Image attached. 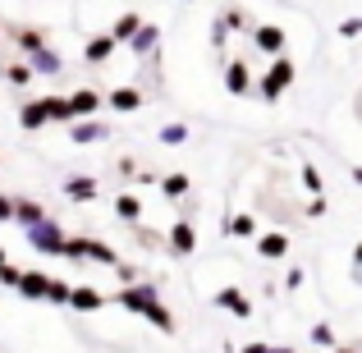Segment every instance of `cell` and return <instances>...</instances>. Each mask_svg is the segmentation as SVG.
Wrapping results in <instances>:
<instances>
[{"instance_id":"5bb4252c","label":"cell","mask_w":362,"mask_h":353,"mask_svg":"<svg viewBox=\"0 0 362 353\" xmlns=\"http://www.w3.org/2000/svg\"><path fill=\"white\" fill-rule=\"evenodd\" d=\"M257 257H266V262L289 257V238H284V234H262V238H257Z\"/></svg>"},{"instance_id":"e0dca14e","label":"cell","mask_w":362,"mask_h":353,"mask_svg":"<svg viewBox=\"0 0 362 353\" xmlns=\"http://www.w3.org/2000/svg\"><path fill=\"white\" fill-rule=\"evenodd\" d=\"M64 197H74V202H92V197H97V179H88V175L64 179Z\"/></svg>"},{"instance_id":"ac0fdd59","label":"cell","mask_w":362,"mask_h":353,"mask_svg":"<svg viewBox=\"0 0 362 353\" xmlns=\"http://www.w3.org/2000/svg\"><path fill=\"white\" fill-rule=\"evenodd\" d=\"M188 188H193V179H188L184 170H170V175L160 179V193H165L170 202H179V197H188Z\"/></svg>"},{"instance_id":"6da1fadb","label":"cell","mask_w":362,"mask_h":353,"mask_svg":"<svg viewBox=\"0 0 362 353\" xmlns=\"http://www.w3.org/2000/svg\"><path fill=\"white\" fill-rule=\"evenodd\" d=\"M115 303H119V308H129L133 317L151 321L160 335H175V317H170V308L156 299V284H129V289H119Z\"/></svg>"},{"instance_id":"9c48e42d","label":"cell","mask_w":362,"mask_h":353,"mask_svg":"<svg viewBox=\"0 0 362 353\" xmlns=\"http://www.w3.org/2000/svg\"><path fill=\"white\" fill-rule=\"evenodd\" d=\"M28 64H33V69L42 74V79H60V74H64V60H60V55L51 51V46H42V51H33V55H28Z\"/></svg>"},{"instance_id":"4dcf8cb0","label":"cell","mask_w":362,"mask_h":353,"mask_svg":"<svg viewBox=\"0 0 362 353\" xmlns=\"http://www.w3.org/2000/svg\"><path fill=\"white\" fill-rule=\"evenodd\" d=\"M18 280H23V271H18L14 262H5V266H0V284H9V289H18Z\"/></svg>"},{"instance_id":"83f0119b","label":"cell","mask_w":362,"mask_h":353,"mask_svg":"<svg viewBox=\"0 0 362 353\" xmlns=\"http://www.w3.org/2000/svg\"><path fill=\"white\" fill-rule=\"evenodd\" d=\"M160 142H165V147H179V142H188V124H165V129H160Z\"/></svg>"},{"instance_id":"5b68a950","label":"cell","mask_w":362,"mask_h":353,"mask_svg":"<svg viewBox=\"0 0 362 353\" xmlns=\"http://www.w3.org/2000/svg\"><path fill=\"white\" fill-rule=\"evenodd\" d=\"M18 124H23L28 133L46 129V124H51V110H46V97H28L23 106H18Z\"/></svg>"},{"instance_id":"ba28073f","label":"cell","mask_w":362,"mask_h":353,"mask_svg":"<svg viewBox=\"0 0 362 353\" xmlns=\"http://www.w3.org/2000/svg\"><path fill=\"white\" fill-rule=\"evenodd\" d=\"M165 243H170V253L188 257V253L197 248V234H193V225H188V221H175V225H170V234H165Z\"/></svg>"},{"instance_id":"cb8c5ba5","label":"cell","mask_w":362,"mask_h":353,"mask_svg":"<svg viewBox=\"0 0 362 353\" xmlns=\"http://www.w3.org/2000/svg\"><path fill=\"white\" fill-rule=\"evenodd\" d=\"M138 28H142V14H119L115 28H110V37H115V42H133V33H138Z\"/></svg>"},{"instance_id":"7c38bea8","label":"cell","mask_w":362,"mask_h":353,"mask_svg":"<svg viewBox=\"0 0 362 353\" xmlns=\"http://www.w3.org/2000/svg\"><path fill=\"white\" fill-rule=\"evenodd\" d=\"M115 37H110V33H101V37H92V42H88V51H83V60H88V64H106L110 60V55H115Z\"/></svg>"},{"instance_id":"9a60e30c","label":"cell","mask_w":362,"mask_h":353,"mask_svg":"<svg viewBox=\"0 0 362 353\" xmlns=\"http://www.w3.org/2000/svg\"><path fill=\"white\" fill-rule=\"evenodd\" d=\"M46 289H51V275L46 271H23V280H18L23 299H46Z\"/></svg>"},{"instance_id":"60d3db41","label":"cell","mask_w":362,"mask_h":353,"mask_svg":"<svg viewBox=\"0 0 362 353\" xmlns=\"http://www.w3.org/2000/svg\"><path fill=\"white\" fill-rule=\"evenodd\" d=\"M354 184H358V188H362V170H354Z\"/></svg>"},{"instance_id":"44dd1931","label":"cell","mask_w":362,"mask_h":353,"mask_svg":"<svg viewBox=\"0 0 362 353\" xmlns=\"http://www.w3.org/2000/svg\"><path fill=\"white\" fill-rule=\"evenodd\" d=\"M239 28H243V14H239V9H230L225 18H216V28H211V42H216V46H225V37H230V33H239Z\"/></svg>"},{"instance_id":"836d02e7","label":"cell","mask_w":362,"mask_h":353,"mask_svg":"<svg viewBox=\"0 0 362 353\" xmlns=\"http://www.w3.org/2000/svg\"><path fill=\"white\" fill-rule=\"evenodd\" d=\"M326 207H330V202H326V197L317 193V197H312V202H308V216H326Z\"/></svg>"},{"instance_id":"8992f818","label":"cell","mask_w":362,"mask_h":353,"mask_svg":"<svg viewBox=\"0 0 362 353\" xmlns=\"http://www.w3.org/2000/svg\"><path fill=\"white\" fill-rule=\"evenodd\" d=\"M252 88V74H247V60H225V92L230 97H243Z\"/></svg>"},{"instance_id":"1f68e13d","label":"cell","mask_w":362,"mask_h":353,"mask_svg":"<svg viewBox=\"0 0 362 353\" xmlns=\"http://www.w3.org/2000/svg\"><path fill=\"white\" fill-rule=\"evenodd\" d=\"M303 188H308V193H321V170L303 166Z\"/></svg>"},{"instance_id":"7a4b0ae2","label":"cell","mask_w":362,"mask_h":353,"mask_svg":"<svg viewBox=\"0 0 362 353\" xmlns=\"http://www.w3.org/2000/svg\"><path fill=\"white\" fill-rule=\"evenodd\" d=\"M28 243L37 248V253H51V257H64V243H69V234L60 230V225L46 216V221H37V225H28Z\"/></svg>"},{"instance_id":"3957f363","label":"cell","mask_w":362,"mask_h":353,"mask_svg":"<svg viewBox=\"0 0 362 353\" xmlns=\"http://www.w3.org/2000/svg\"><path fill=\"white\" fill-rule=\"evenodd\" d=\"M289 83H293V60H284V55H275V64L266 69V79L257 83V92H262V101H280Z\"/></svg>"},{"instance_id":"4fadbf2b","label":"cell","mask_w":362,"mask_h":353,"mask_svg":"<svg viewBox=\"0 0 362 353\" xmlns=\"http://www.w3.org/2000/svg\"><path fill=\"white\" fill-rule=\"evenodd\" d=\"M142 92L138 88H115L110 92V110H119V115H133V110H142Z\"/></svg>"},{"instance_id":"ab89813d","label":"cell","mask_w":362,"mask_h":353,"mask_svg":"<svg viewBox=\"0 0 362 353\" xmlns=\"http://www.w3.org/2000/svg\"><path fill=\"white\" fill-rule=\"evenodd\" d=\"M9 262V253H5V243H0V266H5Z\"/></svg>"},{"instance_id":"484cf974","label":"cell","mask_w":362,"mask_h":353,"mask_svg":"<svg viewBox=\"0 0 362 353\" xmlns=\"http://www.w3.org/2000/svg\"><path fill=\"white\" fill-rule=\"evenodd\" d=\"M230 234H234V238H257V221H252L247 212H239V216L230 221Z\"/></svg>"},{"instance_id":"8d00e7d4","label":"cell","mask_w":362,"mask_h":353,"mask_svg":"<svg viewBox=\"0 0 362 353\" xmlns=\"http://www.w3.org/2000/svg\"><path fill=\"white\" fill-rule=\"evenodd\" d=\"M239 353H275V349H271V345H243Z\"/></svg>"},{"instance_id":"d6a6232c","label":"cell","mask_w":362,"mask_h":353,"mask_svg":"<svg viewBox=\"0 0 362 353\" xmlns=\"http://www.w3.org/2000/svg\"><path fill=\"white\" fill-rule=\"evenodd\" d=\"M339 37H362V18H358V14L344 18V23H339Z\"/></svg>"},{"instance_id":"52a82bcc","label":"cell","mask_w":362,"mask_h":353,"mask_svg":"<svg viewBox=\"0 0 362 353\" xmlns=\"http://www.w3.org/2000/svg\"><path fill=\"white\" fill-rule=\"evenodd\" d=\"M106 294H97V289H92V284H74V294H69V308L74 312H101V308H106Z\"/></svg>"},{"instance_id":"7402d4cb","label":"cell","mask_w":362,"mask_h":353,"mask_svg":"<svg viewBox=\"0 0 362 353\" xmlns=\"http://www.w3.org/2000/svg\"><path fill=\"white\" fill-rule=\"evenodd\" d=\"M14 221H18V225H23V230H28V225L46 221V212H42V207H37V202H28V197H14Z\"/></svg>"},{"instance_id":"603a6c76","label":"cell","mask_w":362,"mask_h":353,"mask_svg":"<svg viewBox=\"0 0 362 353\" xmlns=\"http://www.w3.org/2000/svg\"><path fill=\"white\" fill-rule=\"evenodd\" d=\"M37 79V69L28 60H14V64H5V83H14V88H28V83Z\"/></svg>"},{"instance_id":"d590c367","label":"cell","mask_w":362,"mask_h":353,"mask_svg":"<svg viewBox=\"0 0 362 353\" xmlns=\"http://www.w3.org/2000/svg\"><path fill=\"white\" fill-rule=\"evenodd\" d=\"M298 284H303V271H298V266H293V271L284 275V289H298Z\"/></svg>"},{"instance_id":"e575fe53","label":"cell","mask_w":362,"mask_h":353,"mask_svg":"<svg viewBox=\"0 0 362 353\" xmlns=\"http://www.w3.org/2000/svg\"><path fill=\"white\" fill-rule=\"evenodd\" d=\"M0 221H14V197H0Z\"/></svg>"},{"instance_id":"ffe728a7","label":"cell","mask_w":362,"mask_h":353,"mask_svg":"<svg viewBox=\"0 0 362 353\" xmlns=\"http://www.w3.org/2000/svg\"><path fill=\"white\" fill-rule=\"evenodd\" d=\"M115 216H119L124 225H138V221H142V202H138L133 193H119V197H115Z\"/></svg>"},{"instance_id":"f546056e","label":"cell","mask_w":362,"mask_h":353,"mask_svg":"<svg viewBox=\"0 0 362 353\" xmlns=\"http://www.w3.org/2000/svg\"><path fill=\"white\" fill-rule=\"evenodd\" d=\"M312 345H321V349H335V330L321 321V326H312Z\"/></svg>"},{"instance_id":"b9f144b4","label":"cell","mask_w":362,"mask_h":353,"mask_svg":"<svg viewBox=\"0 0 362 353\" xmlns=\"http://www.w3.org/2000/svg\"><path fill=\"white\" fill-rule=\"evenodd\" d=\"M275 353H293V349H275Z\"/></svg>"},{"instance_id":"30bf717a","label":"cell","mask_w":362,"mask_h":353,"mask_svg":"<svg viewBox=\"0 0 362 353\" xmlns=\"http://www.w3.org/2000/svg\"><path fill=\"white\" fill-rule=\"evenodd\" d=\"M216 308H225V312H234V317H239V321H243V317H252V303H247V299H243V294H239V289H234V284H225V289H221V294H216Z\"/></svg>"},{"instance_id":"d6986e66","label":"cell","mask_w":362,"mask_h":353,"mask_svg":"<svg viewBox=\"0 0 362 353\" xmlns=\"http://www.w3.org/2000/svg\"><path fill=\"white\" fill-rule=\"evenodd\" d=\"M69 138L78 142V147H83V142H97V138H106V124H97V120H74L69 124Z\"/></svg>"},{"instance_id":"8fae6325","label":"cell","mask_w":362,"mask_h":353,"mask_svg":"<svg viewBox=\"0 0 362 353\" xmlns=\"http://www.w3.org/2000/svg\"><path fill=\"white\" fill-rule=\"evenodd\" d=\"M97 110H101V97H97L92 88H78V92L69 97V115H74V120H88V115H97Z\"/></svg>"},{"instance_id":"f1b7e54d","label":"cell","mask_w":362,"mask_h":353,"mask_svg":"<svg viewBox=\"0 0 362 353\" xmlns=\"http://www.w3.org/2000/svg\"><path fill=\"white\" fill-rule=\"evenodd\" d=\"M69 294H74V284H69V280H55V275H51V289H46V303H69Z\"/></svg>"},{"instance_id":"4316f807","label":"cell","mask_w":362,"mask_h":353,"mask_svg":"<svg viewBox=\"0 0 362 353\" xmlns=\"http://www.w3.org/2000/svg\"><path fill=\"white\" fill-rule=\"evenodd\" d=\"M46 110H51L55 124H74V115H69V97H46Z\"/></svg>"},{"instance_id":"f35d334b","label":"cell","mask_w":362,"mask_h":353,"mask_svg":"<svg viewBox=\"0 0 362 353\" xmlns=\"http://www.w3.org/2000/svg\"><path fill=\"white\" fill-rule=\"evenodd\" d=\"M354 262H358V266H362V243H358V248H354Z\"/></svg>"},{"instance_id":"277c9868","label":"cell","mask_w":362,"mask_h":353,"mask_svg":"<svg viewBox=\"0 0 362 353\" xmlns=\"http://www.w3.org/2000/svg\"><path fill=\"white\" fill-rule=\"evenodd\" d=\"M247 33H252V46H257V51L284 55V28L280 23H257V28H247Z\"/></svg>"},{"instance_id":"2e32d148","label":"cell","mask_w":362,"mask_h":353,"mask_svg":"<svg viewBox=\"0 0 362 353\" xmlns=\"http://www.w3.org/2000/svg\"><path fill=\"white\" fill-rule=\"evenodd\" d=\"M156 42H160V28H156V23H142L138 33H133L129 51H133V55H151V51H156Z\"/></svg>"},{"instance_id":"74e56055","label":"cell","mask_w":362,"mask_h":353,"mask_svg":"<svg viewBox=\"0 0 362 353\" xmlns=\"http://www.w3.org/2000/svg\"><path fill=\"white\" fill-rule=\"evenodd\" d=\"M330 353H362V349H344V345H335V349H330Z\"/></svg>"},{"instance_id":"d4e9b609","label":"cell","mask_w":362,"mask_h":353,"mask_svg":"<svg viewBox=\"0 0 362 353\" xmlns=\"http://www.w3.org/2000/svg\"><path fill=\"white\" fill-rule=\"evenodd\" d=\"M14 42L33 55V51H42V46H46V33H42V28H14Z\"/></svg>"}]
</instances>
